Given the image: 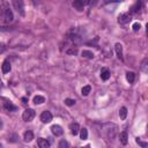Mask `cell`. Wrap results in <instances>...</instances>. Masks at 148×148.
<instances>
[{"mask_svg":"<svg viewBox=\"0 0 148 148\" xmlns=\"http://www.w3.org/2000/svg\"><path fill=\"white\" fill-rule=\"evenodd\" d=\"M13 6L14 8L16 9V12L21 15V16H24V3H23V0H13Z\"/></svg>","mask_w":148,"mask_h":148,"instance_id":"obj_1","label":"cell"},{"mask_svg":"<svg viewBox=\"0 0 148 148\" xmlns=\"http://www.w3.org/2000/svg\"><path fill=\"white\" fill-rule=\"evenodd\" d=\"M36 116V112L34 109H27L23 111V114H22V118L24 121H31Z\"/></svg>","mask_w":148,"mask_h":148,"instance_id":"obj_2","label":"cell"},{"mask_svg":"<svg viewBox=\"0 0 148 148\" xmlns=\"http://www.w3.org/2000/svg\"><path fill=\"white\" fill-rule=\"evenodd\" d=\"M3 20H5V22H12L13 21V18H14V16H13V12H12V9L7 6L6 7V9H5V13H3V17H2Z\"/></svg>","mask_w":148,"mask_h":148,"instance_id":"obj_3","label":"cell"},{"mask_svg":"<svg viewBox=\"0 0 148 148\" xmlns=\"http://www.w3.org/2000/svg\"><path fill=\"white\" fill-rule=\"evenodd\" d=\"M86 3H88V0H74L73 7L75 9H77L79 12H81V10H83V7L86 6Z\"/></svg>","mask_w":148,"mask_h":148,"instance_id":"obj_4","label":"cell"},{"mask_svg":"<svg viewBox=\"0 0 148 148\" xmlns=\"http://www.w3.org/2000/svg\"><path fill=\"white\" fill-rule=\"evenodd\" d=\"M40 120L42 123L44 124H49L51 120H52V113L50 111H44L42 114H40Z\"/></svg>","mask_w":148,"mask_h":148,"instance_id":"obj_5","label":"cell"},{"mask_svg":"<svg viewBox=\"0 0 148 148\" xmlns=\"http://www.w3.org/2000/svg\"><path fill=\"white\" fill-rule=\"evenodd\" d=\"M130 21H131V15H130L128 13H124V14L119 15V17H118V22H119L120 24H126V23H128Z\"/></svg>","mask_w":148,"mask_h":148,"instance_id":"obj_6","label":"cell"},{"mask_svg":"<svg viewBox=\"0 0 148 148\" xmlns=\"http://www.w3.org/2000/svg\"><path fill=\"white\" fill-rule=\"evenodd\" d=\"M51 132L53 133V135H56V136H60V135H62L64 130H62L61 126H59V125H53V126L51 127Z\"/></svg>","mask_w":148,"mask_h":148,"instance_id":"obj_7","label":"cell"},{"mask_svg":"<svg viewBox=\"0 0 148 148\" xmlns=\"http://www.w3.org/2000/svg\"><path fill=\"white\" fill-rule=\"evenodd\" d=\"M110 71L106 68V67H103L102 69H101V79L103 80V81H108L109 79H110Z\"/></svg>","mask_w":148,"mask_h":148,"instance_id":"obj_8","label":"cell"},{"mask_svg":"<svg viewBox=\"0 0 148 148\" xmlns=\"http://www.w3.org/2000/svg\"><path fill=\"white\" fill-rule=\"evenodd\" d=\"M5 102H3V105H5V109L7 110V111H16L17 110V108L10 102V101H8V99H3Z\"/></svg>","mask_w":148,"mask_h":148,"instance_id":"obj_9","label":"cell"},{"mask_svg":"<svg viewBox=\"0 0 148 148\" xmlns=\"http://www.w3.org/2000/svg\"><path fill=\"white\" fill-rule=\"evenodd\" d=\"M10 69H12V66H10L9 60H5L3 64H2V66H1V71H2V73H3V74H7V73L10 72Z\"/></svg>","mask_w":148,"mask_h":148,"instance_id":"obj_10","label":"cell"},{"mask_svg":"<svg viewBox=\"0 0 148 148\" xmlns=\"http://www.w3.org/2000/svg\"><path fill=\"white\" fill-rule=\"evenodd\" d=\"M69 130H71V133L73 135H76L79 133V131H80V125L77 123H72L69 125Z\"/></svg>","mask_w":148,"mask_h":148,"instance_id":"obj_11","label":"cell"},{"mask_svg":"<svg viewBox=\"0 0 148 148\" xmlns=\"http://www.w3.org/2000/svg\"><path fill=\"white\" fill-rule=\"evenodd\" d=\"M114 50H116L117 57H118L120 60H123V45L119 44V43H117V44L114 45Z\"/></svg>","mask_w":148,"mask_h":148,"instance_id":"obj_12","label":"cell"},{"mask_svg":"<svg viewBox=\"0 0 148 148\" xmlns=\"http://www.w3.org/2000/svg\"><path fill=\"white\" fill-rule=\"evenodd\" d=\"M37 145H38L40 148H49V147H50V141H49V140H46V139L40 138V139H38Z\"/></svg>","mask_w":148,"mask_h":148,"instance_id":"obj_13","label":"cell"},{"mask_svg":"<svg viewBox=\"0 0 148 148\" xmlns=\"http://www.w3.org/2000/svg\"><path fill=\"white\" fill-rule=\"evenodd\" d=\"M119 139H120V142L123 143V145H127V132L126 131H123L121 133H120V135H119Z\"/></svg>","mask_w":148,"mask_h":148,"instance_id":"obj_14","label":"cell"},{"mask_svg":"<svg viewBox=\"0 0 148 148\" xmlns=\"http://www.w3.org/2000/svg\"><path fill=\"white\" fill-rule=\"evenodd\" d=\"M23 139H24V141H25V142H30V141L34 139V133H32L31 131H27V132L24 133Z\"/></svg>","mask_w":148,"mask_h":148,"instance_id":"obj_15","label":"cell"},{"mask_svg":"<svg viewBox=\"0 0 148 148\" xmlns=\"http://www.w3.org/2000/svg\"><path fill=\"white\" fill-rule=\"evenodd\" d=\"M126 80L128 81V83H133L135 80V74L133 72H127L126 73Z\"/></svg>","mask_w":148,"mask_h":148,"instance_id":"obj_16","label":"cell"},{"mask_svg":"<svg viewBox=\"0 0 148 148\" xmlns=\"http://www.w3.org/2000/svg\"><path fill=\"white\" fill-rule=\"evenodd\" d=\"M44 102H45V98L43 96H40V95H37V96L34 97V103L35 104H43Z\"/></svg>","mask_w":148,"mask_h":148,"instance_id":"obj_17","label":"cell"},{"mask_svg":"<svg viewBox=\"0 0 148 148\" xmlns=\"http://www.w3.org/2000/svg\"><path fill=\"white\" fill-rule=\"evenodd\" d=\"M126 116H127V109L125 106L120 108V110H119V117H120V119L124 120L126 118Z\"/></svg>","mask_w":148,"mask_h":148,"instance_id":"obj_18","label":"cell"},{"mask_svg":"<svg viewBox=\"0 0 148 148\" xmlns=\"http://www.w3.org/2000/svg\"><path fill=\"white\" fill-rule=\"evenodd\" d=\"M79 132H80V138L82 140H87V138H88V131H87V128H82Z\"/></svg>","mask_w":148,"mask_h":148,"instance_id":"obj_19","label":"cell"},{"mask_svg":"<svg viewBox=\"0 0 148 148\" xmlns=\"http://www.w3.org/2000/svg\"><path fill=\"white\" fill-rule=\"evenodd\" d=\"M141 8V1L140 0H138L136 2H135V5L131 8L132 9V13H136V12H139V9Z\"/></svg>","mask_w":148,"mask_h":148,"instance_id":"obj_20","label":"cell"},{"mask_svg":"<svg viewBox=\"0 0 148 148\" xmlns=\"http://www.w3.org/2000/svg\"><path fill=\"white\" fill-rule=\"evenodd\" d=\"M90 90H91V87H90V86H84V87L82 88V90H81V94H82L83 96H88L89 92H90Z\"/></svg>","mask_w":148,"mask_h":148,"instance_id":"obj_21","label":"cell"},{"mask_svg":"<svg viewBox=\"0 0 148 148\" xmlns=\"http://www.w3.org/2000/svg\"><path fill=\"white\" fill-rule=\"evenodd\" d=\"M82 57L88 58V59H92V58H94V53H92V52H90V51L84 50V51H82Z\"/></svg>","mask_w":148,"mask_h":148,"instance_id":"obj_22","label":"cell"},{"mask_svg":"<svg viewBox=\"0 0 148 148\" xmlns=\"http://www.w3.org/2000/svg\"><path fill=\"white\" fill-rule=\"evenodd\" d=\"M6 7H7V5L5 2H0V17H3V13H5Z\"/></svg>","mask_w":148,"mask_h":148,"instance_id":"obj_23","label":"cell"},{"mask_svg":"<svg viewBox=\"0 0 148 148\" xmlns=\"http://www.w3.org/2000/svg\"><path fill=\"white\" fill-rule=\"evenodd\" d=\"M65 104L68 105V106H72V105L75 104V101L72 99V98H66V99H65Z\"/></svg>","mask_w":148,"mask_h":148,"instance_id":"obj_24","label":"cell"},{"mask_svg":"<svg viewBox=\"0 0 148 148\" xmlns=\"http://www.w3.org/2000/svg\"><path fill=\"white\" fill-rule=\"evenodd\" d=\"M67 147H68V143L65 140H61L59 142V148H67Z\"/></svg>","mask_w":148,"mask_h":148,"instance_id":"obj_25","label":"cell"},{"mask_svg":"<svg viewBox=\"0 0 148 148\" xmlns=\"http://www.w3.org/2000/svg\"><path fill=\"white\" fill-rule=\"evenodd\" d=\"M132 28H133V30H134V31H139V30H140V28H141V25H140V23H134Z\"/></svg>","mask_w":148,"mask_h":148,"instance_id":"obj_26","label":"cell"},{"mask_svg":"<svg viewBox=\"0 0 148 148\" xmlns=\"http://www.w3.org/2000/svg\"><path fill=\"white\" fill-rule=\"evenodd\" d=\"M135 141H136V143H139L140 146H142V147H147V143H146V142H142L139 138H136V140H135Z\"/></svg>","mask_w":148,"mask_h":148,"instance_id":"obj_27","label":"cell"},{"mask_svg":"<svg viewBox=\"0 0 148 148\" xmlns=\"http://www.w3.org/2000/svg\"><path fill=\"white\" fill-rule=\"evenodd\" d=\"M123 0H105L106 3H110V2H121Z\"/></svg>","mask_w":148,"mask_h":148,"instance_id":"obj_28","label":"cell"},{"mask_svg":"<svg viewBox=\"0 0 148 148\" xmlns=\"http://www.w3.org/2000/svg\"><path fill=\"white\" fill-rule=\"evenodd\" d=\"M5 50H6L5 45H3V44H0V53H2V52H3Z\"/></svg>","mask_w":148,"mask_h":148,"instance_id":"obj_29","label":"cell"},{"mask_svg":"<svg viewBox=\"0 0 148 148\" xmlns=\"http://www.w3.org/2000/svg\"><path fill=\"white\" fill-rule=\"evenodd\" d=\"M27 102H28V98H27V97H23V98H22V103H23V104H27Z\"/></svg>","mask_w":148,"mask_h":148,"instance_id":"obj_30","label":"cell"},{"mask_svg":"<svg viewBox=\"0 0 148 148\" xmlns=\"http://www.w3.org/2000/svg\"><path fill=\"white\" fill-rule=\"evenodd\" d=\"M2 128V121H1V119H0V130Z\"/></svg>","mask_w":148,"mask_h":148,"instance_id":"obj_31","label":"cell"},{"mask_svg":"<svg viewBox=\"0 0 148 148\" xmlns=\"http://www.w3.org/2000/svg\"><path fill=\"white\" fill-rule=\"evenodd\" d=\"M1 147H2V145H1V143H0V148H1Z\"/></svg>","mask_w":148,"mask_h":148,"instance_id":"obj_32","label":"cell"}]
</instances>
